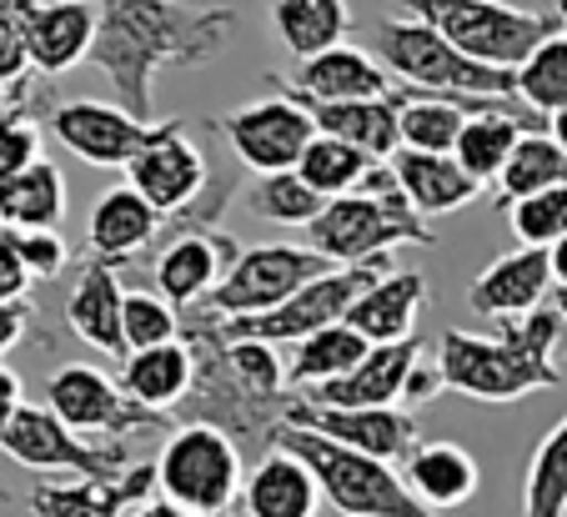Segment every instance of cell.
Masks as SVG:
<instances>
[{"mask_svg":"<svg viewBox=\"0 0 567 517\" xmlns=\"http://www.w3.org/2000/svg\"><path fill=\"white\" fill-rule=\"evenodd\" d=\"M96 11L101 25L91 65L141 121L156 116V76L166 65H212L241 21L231 6L192 0H96Z\"/></svg>","mask_w":567,"mask_h":517,"instance_id":"cell-1","label":"cell"},{"mask_svg":"<svg viewBox=\"0 0 567 517\" xmlns=\"http://www.w3.org/2000/svg\"><path fill=\"white\" fill-rule=\"evenodd\" d=\"M182 337L196 352V382L176 407V422H216L241 442L247 457H261L271 437L287 427V407L297 392L277 362V347L257 337H231L212 307L206 312L192 307Z\"/></svg>","mask_w":567,"mask_h":517,"instance_id":"cell-2","label":"cell"},{"mask_svg":"<svg viewBox=\"0 0 567 517\" xmlns=\"http://www.w3.org/2000/svg\"><path fill=\"white\" fill-rule=\"evenodd\" d=\"M567 317L553 302L523 317H497V332H452L437 337V366L447 392L472 402H517L527 392L557 387V342Z\"/></svg>","mask_w":567,"mask_h":517,"instance_id":"cell-3","label":"cell"},{"mask_svg":"<svg viewBox=\"0 0 567 517\" xmlns=\"http://www.w3.org/2000/svg\"><path fill=\"white\" fill-rule=\"evenodd\" d=\"M307 241L337 267H352L392 257V247H437V231L408 201L392 166H372L357 192H342L321 206V216L307 227Z\"/></svg>","mask_w":567,"mask_h":517,"instance_id":"cell-4","label":"cell"},{"mask_svg":"<svg viewBox=\"0 0 567 517\" xmlns=\"http://www.w3.org/2000/svg\"><path fill=\"white\" fill-rule=\"evenodd\" d=\"M271 447H287L317 473L321 497L337 507L342 517H442L437 507H427L412 483L396 473L386 457L347 447L337 437H321L311 427H281L271 437Z\"/></svg>","mask_w":567,"mask_h":517,"instance_id":"cell-5","label":"cell"},{"mask_svg":"<svg viewBox=\"0 0 567 517\" xmlns=\"http://www.w3.org/2000/svg\"><path fill=\"white\" fill-rule=\"evenodd\" d=\"M377 61L392 71L402 86L442 91V96H517V71L493 65L452 45L437 25L402 15V21H377L372 31Z\"/></svg>","mask_w":567,"mask_h":517,"instance_id":"cell-6","label":"cell"},{"mask_svg":"<svg viewBox=\"0 0 567 517\" xmlns=\"http://www.w3.org/2000/svg\"><path fill=\"white\" fill-rule=\"evenodd\" d=\"M251 463L241 442L216 422H176L156 453V493L176 497L202 517H231L241 507V483Z\"/></svg>","mask_w":567,"mask_h":517,"instance_id":"cell-7","label":"cell"},{"mask_svg":"<svg viewBox=\"0 0 567 517\" xmlns=\"http://www.w3.org/2000/svg\"><path fill=\"white\" fill-rule=\"evenodd\" d=\"M402 15L437 25L452 45H462L477 61L493 65H523L547 35L557 31V15H537V11H517L507 0H392Z\"/></svg>","mask_w":567,"mask_h":517,"instance_id":"cell-8","label":"cell"},{"mask_svg":"<svg viewBox=\"0 0 567 517\" xmlns=\"http://www.w3.org/2000/svg\"><path fill=\"white\" fill-rule=\"evenodd\" d=\"M0 453L16 467H25V473H65V477H116L136 463L126 437L75 432L51 402L45 407L21 402V412L0 432Z\"/></svg>","mask_w":567,"mask_h":517,"instance_id":"cell-9","label":"cell"},{"mask_svg":"<svg viewBox=\"0 0 567 517\" xmlns=\"http://www.w3.org/2000/svg\"><path fill=\"white\" fill-rule=\"evenodd\" d=\"M382 271H392V257H377V261H352V267H332L311 277L301 291H291L287 302H277L271 312H251V317H221L226 332L231 337H257V342H301V337L321 332L332 322H347L352 302L372 287Z\"/></svg>","mask_w":567,"mask_h":517,"instance_id":"cell-10","label":"cell"},{"mask_svg":"<svg viewBox=\"0 0 567 517\" xmlns=\"http://www.w3.org/2000/svg\"><path fill=\"white\" fill-rule=\"evenodd\" d=\"M45 402L71 422L75 432H91V437H151V432L166 427V412L136 402L116 378H106L101 366L86 362H65L51 382H45Z\"/></svg>","mask_w":567,"mask_h":517,"instance_id":"cell-11","label":"cell"},{"mask_svg":"<svg viewBox=\"0 0 567 517\" xmlns=\"http://www.w3.org/2000/svg\"><path fill=\"white\" fill-rule=\"evenodd\" d=\"M337 261L321 257L317 247H241V257L226 267V277L216 281V291L206 297V307L221 317H251L271 312L277 302H287L291 291H301L311 277L332 271Z\"/></svg>","mask_w":567,"mask_h":517,"instance_id":"cell-12","label":"cell"},{"mask_svg":"<svg viewBox=\"0 0 567 517\" xmlns=\"http://www.w3.org/2000/svg\"><path fill=\"white\" fill-rule=\"evenodd\" d=\"M221 131V141L231 146V156L247 172H291L307 152V141L317 136V116L311 106H301L297 96L277 91L271 101H257V106H236L226 116L212 121Z\"/></svg>","mask_w":567,"mask_h":517,"instance_id":"cell-13","label":"cell"},{"mask_svg":"<svg viewBox=\"0 0 567 517\" xmlns=\"http://www.w3.org/2000/svg\"><path fill=\"white\" fill-rule=\"evenodd\" d=\"M126 176H131V186L166 216L196 206L206 196V186H212L206 182V156H202V146L186 136V121H161V126H151L146 146L131 156Z\"/></svg>","mask_w":567,"mask_h":517,"instance_id":"cell-14","label":"cell"},{"mask_svg":"<svg viewBox=\"0 0 567 517\" xmlns=\"http://www.w3.org/2000/svg\"><path fill=\"white\" fill-rule=\"evenodd\" d=\"M287 427H311L321 437H337L347 447L386 457V463H402L422 442L412 412L396 407V402H386V407H337V402H317L307 392H291Z\"/></svg>","mask_w":567,"mask_h":517,"instance_id":"cell-15","label":"cell"},{"mask_svg":"<svg viewBox=\"0 0 567 517\" xmlns=\"http://www.w3.org/2000/svg\"><path fill=\"white\" fill-rule=\"evenodd\" d=\"M151 126L156 121H141L136 111L86 101V96L51 106V136L86 166H131V156L146 146Z\"/></svg>","mask_w":567,"mask_h":517,"instance_id":"cell-16","label":"cell"},{"mask_svg":"<svg viewBox=\"0 0 567 517\" xmlns=\"http://www.w3.org/2000/svg\"><path fill=\"white\" fill-rule=\"evenodd\" d=\"M156 493V463H131L116 477H41L25 493L31 517H126Z\"/></svg>","mask_w":567,"mask_h":517,"instance_id":"cell-17","label":"cell"},{"mask_svg":"<svg viewBox=\"0 0 567 517\" xmlns=\"http://www.w3.org/2000/svg\"><path fill=\"white\" fill-rule=\"evenodd\" d=\"M277 91L297 96L301 106H327V101H362V96H386L396 91V76L377 61V51L362 45H327V51L307 55L291 81H277Z\"/></svg>","mask_w":567,"mask_h":517,"instance_id":"cell-18","label":"cell"},{"mask_svg":"<svg viewBox=\"0 0 567 517\" xmlns=\"http://www.w3.org/2000/svg\"><path fill=\"white\" fill-rule=\"evenodd\" d=\"M101 11L96 0H31L25 6V41H31L35 76H65L71 65L91 61Z\"/></svg>","mask_w":567,"mask_h":517,"instance_id":"cell-19","label":"cell"},{"mask_svg":"<svg viewBox=\"0 0 567 517\" xmlns=\"http://www.w3.org/2000/svg\"><path fill=\"white\" fill-rule=\"evenodd\" d=\"M553 251L547 247H523L497 257L467 287V307L477 317H523L553 297Z\"/></svg>","mask_w":567,"mask_h":517,"instance_id":"cell-20","label":"cell"},{"mask_svg":"<svg viewBox=\"0 0 567 517\" xmlns=\"http://www.w3.org/2000/svg\"><path fill=\"white\" fill-rule=\"evenodd\" d=\"M422 362V342L417 337H402V342H372V352L337 382H321L307 387V397L317 402H337V407H386V402H402L408 378Z\"/></svg>","mask_w":567,"mask_h":517,"instance_id":"cell-21","label":"cell"},{"mask_svg":"<svg viewBox=\"0 0 567 517\" xmlns=\"http://www.w3.org/2000/svg\"><path fill=\"white\" fill-rule=\"evenodd\" d=\"M321 483L297 453L267 447L251 457L247 483H241V513L247 517H317Z\"/></svg>","mask_w":567,"mask_h":517,"instance_id":"cell-22","label":"cell"},{"mask_svg":"<svg viewBox=\"0 0 567 517\" xmlns=\"http://www.w3.org/2000/svg\"><path fill=\"white\" fill-rule=\"evenodd\" d=\"M161 231H166V211H156L136 186H116V192H106L91 206L86 241L96 257L116 261V267H131L136 257H146V251L156 247Z\"/></svg>","mask_w":567,"mask_h":517,"instance_id":"cell-23","label":"cell"},{"mask_svg":"<svg viewBox=\"0 0 567 517\" xmlns=\"http://www.w3.org/2000/svg\"><path fill=\"white\" fill-rule=\"evenodd\" d=\"M116 271L121 267L106 257L81 267V281H75L71 297H65V327L86 347H96V352L121 362L131 347H126V332H121V302H126V291H121Z\"/></svg>","mask_w":567,"mask_h":517,"instance_id":"cell-24","label":"cell"},{"mask_svg":"<svg viewBox=\"0 0 567 517\" xmlns=\"http://www.w3.org/2000/svg\"><path fill=\"white\" fill-rule=\"evenodd\" d=\"M392 172L408 192V201L422 216H452L462 206H472L482 196V182L457 162L452 152H417V146H396L392 152Z\"/></svg>","mask_w":567,"mask_h":517,"instance_id":"cell-25","label":"cell"},{"mask_svg":"<svg viewBox=\"0 0 567 517\" xmlns=\"http://www.w3.org/2000/svg\"><path fill=\"white\" fill-rule=\"evenodd\" d=\"M402 477L412 483V493L422 497L437 513H452V507H467L482 487L477 457L457 442H417L408 457H402Z\"/></svg>","mask_w":567,"mask_h":517,"instance_id":"cell-26","label":"cell"},{"mask_svg":"<svg viewBox=\"0 0 567 517\" xmlns=\"http://www.w3.org/2000/svg\"><path fill=\"white\" fill-rule=\"evenodd\" d=\"M192 382H196V352L186 337L156 342V347H136V352H126V362H121V387L156 412L182 407Z\"/></svg>","mask_w":567,"mask_h":517,"instance_id":"cell-27","label":"cell"},{"mask_svg":"<svg viewBox=\"0 0 567 517\" xmlns=\"http://www.w3.org/2000/svg\"><path fill=\"white\" fill-rule=\"evenodd\" d=\"M311 116H317V131H332V136L362 146L372 162H392V152L402 146V91L362 101H327V106H311Z\"/></svg>","mask_w":567,"mask_h":517,"instance_id":"cell-28","label":"cell"},{"mask_svg":"<svg viewBox=\"0 0 567 517\" xmlns=\"http://www.w3.org/2000/svg\"><path fill=\"white\" fill-rule=\"evenodd\" d=\"M422 302H427L422 271H382L352 302L347 322H352L357 332H367V342H402V337H412V327H417Z\"/></svg>","mask_w":567,"mask_h":517,"instance_id":"cell-29","label":"cell"},{"mask_svg":"<svg viewBox=\"0 0 567 517\" xmlns=\"http://www.w3.org/2000/svg\"><path fill=\"white\" fill-rule=\"evenodd\" d=\"M367 352H372L367 332H357L352 322H332V327H321V332L301 337V342H291L287 382L297 392L321 387V382H337V378H347Z\"/></svg>","mask_w":567,"mask_h":517,"instance_id":"cell-30","label":"cell"},{"mask_svg":"<svg viewBox=\"0 0 567 517\" xmlns=\"http://www.w3.org/2000/svg\"><path fill=\"white\" fill-rule=\"evenodd\" d=\"M271 31L297 61H307V55L347 41L352 11H347V0H271Z\"/></svg>","mask_w":567,"mask_h":517,"instance_id":"cell-31","label":"cell"},{"mask_svg":"<svg viewBox=\"0 0 567 517\" xmlns=\"http://www.w3.org/2000/svg\"><path fill=\"white\" fill-rule=\"evenodd\" d=\"M65 216V176L55 162H35L0 176V227H55Z\"/></svg>","mask_w":567,"mask_h":517,"instance_id":"cell-32","label":"cell"},{"mask_svg":"<svg viewBox=\"0 0 567 517\" xmlns=\"http://www.w3.org/2000/svg\"><path fill=\"white\" fill-rule=\"evenodd\" d=\"M533 126L537 121L513 116V111H472L467 126H462V136H457V146H452V156H457V162L467 166L482 186H487V182L503 176L513 146L523 141V131H533Z\"/></svg>","mask_w":567,"mask_h":517,"instance_id":"cell-33","label":"cell"},{"mask_svg":"<svg viewBox=\"0 0 567 517\" xmlns=\"http://www.w3.org/2000/svg\"><path fill=\"white\" fill-rule=\"evenodd\" d=\"M567 182V152L563 141L553 136V131H523V141L513 146V156H507L503 176H497V206H513L523 201V196L543 192V186H557Z\"/></svg>","mask_w":567,"mask_h":517,"instance_id":"cell-34","label":"cell"},{"mask_svg":"<svg viewBox=\"0 0 567 517\" xmlns=\"http://www.w3.org/2000/svg\"><path fill=\"white\" fill-rule=\"evenodd\" d=\"M372 166L377 162L362 152V146L332 136V131H317V136L307 141V152H301L297 172L307 176V182L317 186L327 201H332V196H342V192H357V186H362V176L372 172Z\"/></svg>","mask_w":567,"mask_h":517,"instance_id":"cell-35","label":"cell"},{"mask_svg":"<svg viewBox=\"0 0 567 517\" xmlns=\"http://www.w3.org/2000/svg\"><path fill=\"white\" fill-rule=\"evenodd\" d=\"M247 206H251V216L277 221V227H311L321 216V206H327V196L291 166V172H261Z\"/></svg>","mask_w":567,"mask_h":517,"instance_id":"cell-36","label":"cell"},{"mask_svg":"<svg viewBox=\"0 0 567 517\" xmlns=\"http://www.w3.org/2000/svg\"><path fill=\"white\" fill-rule=\"evenodd\" d=\"M567 513V417L537 442L523 483V517H563Z\"/></svg>","mask_w":567,"mask_h":517,"instance_id":"cell-37","label":"cell"},{"mask_svg":"<svg viewBox=\"0 0 567 517\" xmlns=\"http://www.w3.org/2000/svg\"><path fill=\"white\" fill-rule=\"evenodd\" d=\"M517 96H523L537 116H553V111L567 106V31L563 25L517 65Z\"/></svg>","mask_w":567,"mask_h":517,"instance_id":"cell-38","label":"cell"},{"mask_svg":"<svg viewBox=\"0 0 567 517\" xmlns=\"http://www.w3.org/2000/svg\"><path fill=\"white\" fill-rule=\"evenodd\" d=\"M45 156V141H41V121L31 111V76L16 86V101L6 106L0 116V176H16L25 166H35Z\"/></svg>","mask_w":567,"mask_h":517,"instance_id":"cell-39","label":"cell"},{"mask_svg":"<svg viewBox=\"0 0 567 517\" xmlns=\"http://www.w3.org/2000/svg\"><path fill=\"white\" fill-rule=\"evenodd\" d=\"M507 227L517 231L523 247H553L567 237V182L543 186V192L523 196L507 206Z\"/></svg>","mask_w":567,"mask_h":517,"instance_id":"cell-40","label":"cell"},{"mask_svg":"<svg viewBox=\"0 0 567 517\" xmlns=\"http://www.w3.org/2000/svg\"><path fill=\"white\" fill-rule=\"evenodd\" d=\"M121 332H126V347H156V342H176L186 332V317L172 297H151V291H126L121 302Z\"/></svg>","mask_w":567,"mask_h":517,"instance_id":"cell-41","label":"cell"},{"mask_svg":"<svg viewBox=\"0 0 567 517\" xmlns=\"http://www.w3.org/2000/svg\"><path fill=\"white\" fill-rule=\"evenodd\" d=\"M25 76H31L25 0H0V86H21Z\"/></svg>","mask_w":567,"mask_h":517,"instance_id":"cell-42","label":"cell"},{"mask_svg":"<svg viewBox=\"0 0 567 517\" xmlns=\"http://www.w3.org/2000/svg\"><path fill=\"white\" fill-rule=\"evenodd\" d=\"M16 247H21L25 267L35 271V281H55L65 271V261H71V251H65V237L55 227H11Z\"/></svg>","mask_w":567,"mask_h":517,"instance_id":"cell-43","label":"cell"},{"mask_svg":"<svg viewBox=\"0 0 567 517\" xmlns=\"http://www.w3.org/2000/svg\"><path fill=\"white\" fill-rule=\"evenodd\" d=\"M31 281H35V271L25 267L11 227H0V302H21L25 291H31Z\"/></svg>","mask_w":567,"mask_h":517,"instance_id":"cell-44","label":"cell"},{"mask_svg":"<svg viewBox=\"0 0 567 517\" xmlns=\"http://www.w3.org/2000/svg\"><path fill=\"white\" fill-rule=\"evenodd\" d=\"M31 302H0V362H6V352H16V347L25 342V332H31Z\"/></svg>","mask_w":567,"mask_h":517,"instance_id":"cell-45","label":"cell"},{"mask_svg":"<svg viewBox=\"0 0 567 517\" xmlns=\"http://www.w3.org/2000/svg\"><path fill=\"white\" fill-rule=\"evenodd\" d=\"M437 392H447V382H442V366H422L408 378V392H402V407H422V402H432Z\"/></svg>","mask_w":567,"mask_h":517,"instance_id":"cell-46","label":"cell"},{"mask_svg":"<svg viewBox=\"0 0 567 517\" xmlns=\"http://www.w3.org/2000/svg\"><path fill=\"white\" fill-rule=\"evenodd\" d=\"M21 402H25V387H21V378H16L11 366H0V432H6V422L21 412Z\"/></svg>","mask_w":567,"mask_h":517,"instance_id":"cell-47","label":"cell"},{"mask_svg":"<svg viewBox=\"0 0 567 517\" xmlns=\"http://www.w3.org/2000/svg\"><path fill=\"white\" fill-rule=\"evenodd\" d=\"M131 517H202V513H192V507H182L176 497H166V493H151L146 503H136L131 507Z\"/></svg>","mask_w":567,"mask_h":517,"instance_id":"cell-48","label":"cell"},{"mask_svg":"<svg viewBox=\"0 0 567 517\" xmlns=\"http://www.w3.org/2000/svg\"><path fill=\"white\" fill-rule=\"evenodd\" d=\"M547 251H553V281H557V287H553V291H557V302H553V307L567 317V237H563V241H553Z\"/></svg>","mask_w":567,"mask_h":517,"instance_id":"cell-49","label":"cell"},{"mask_svg":"<svg viewBox=\"0 0 567 517\" xmlns=\"http://www.w3.org/2000/svg\"><path fill=\"white\" fill-rule=\"evenodd\" d=\"M547 121H553V136L563 141V152H567V106H563V111H553Z\"/></svg>","mask_w":567,"mask_h":517,"instance_id":"cell-50","label":"cell"},{"mask_svg":"<svg viewBox=\"0 0 567 517\" xmlns=\"http://www.w3.org/2000/svg\"><path fill=\"white\" fill-rule=\"evenodd\" d=\"M16 101V86H0V116H6V106Z\"/></svg>","mask_w":567,"mask_h":517,"instance_id":"cell-51","label":"cell"},{"mask_svg":"<svg viewBox=\"0 0 567 517\" xmlns=\"http://www.w3.org/2000/svg\"><path fill=\"white\" fill-rule=\"evenodd\" d=\"M557 21H563V31H567V0H557Z\"/></svg>","mask_w":567,"mask_h":517,"instance_id":"cell-52","label":"cell"},{"mask_svg":"<svg viewBox=\"0 0 567 517\" xmlns=\"http://www.w3.org/2000/svg\"><path fill=\"white\" fill-rule=\"evenodd\" d=\"M0 497H6V487H0Z\"/></svg>","mask_w":567,"mask_h":517,"instance_id":"cell-53","label":"cell"},{"mask_svg":"<svg viewBox=\"0 0 567 517\" xmlns=\"http://www.w3.org/2000/svg\"><path fill=\"white\" fill-rule=\"evenodd\" d=\"M25 6H31V0H25Z\"/></svg>","mask_w":567,"mask_h":517,"instance_id":"cell-54","label":"cell"}]
</instances>
